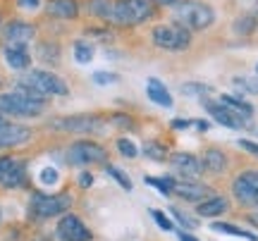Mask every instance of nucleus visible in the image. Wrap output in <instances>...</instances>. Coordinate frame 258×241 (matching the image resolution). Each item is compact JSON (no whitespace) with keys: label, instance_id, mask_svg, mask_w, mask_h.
Here are the masks:
<instances>
[{"label":"nucleus","instance_id":"bb28decb","mask_svg":"<svg viewBox=\"0 0 258 241\" xmlns=\"http://www.w3.org/2000/svg\"><path fill=\"white\" fill-rule=\"evenodd\" d=\"M144 150H146V155H148V158H151V160H156V163H163V160H165V155H167L165 148H163L160 143H156V141H148V143H146V148H144Z\"/></svg>","mask_w":258,"mask_h":241},{"label":"nucleus","instance_id":"9b49d317","mask_svg":"<svg viewBox=\"0 0 258 241\" xmlns=\"http://www.w3.org/2000/svg\"><path fill=\"white\" fill-rule=\"evenodd\" d=\"M170 165H172V172L179 179H186V182H196L203 172L201 160L196 155H191V153H175L172 160H170Z\"/></svg>","mask_w":258,"mask_h":241},{"label":"nucleus","instance_id":"b1692460","mask_svg":"<svg viewBox=\"0 0 258 241\" xmlns=\"http://www.w3.org/2000/svg\"><path fill=\"white\" fill-rule=\"evenodd\" d=\"M96 55V50H93L91 43H86V41H77L74 43V60L79 62V65H89Z\"/></svg>","mask_w":258,"mask_h":241},{"label":"nucleus","instance_id":"c9c22d12","mask_svg":"<svg viewBox=\"0 0 258 241\" xmlns=\"http://www.w3.org/2000/svg\"><path fill=\"white\" fill-rule=\"evenodd\" d=\"M17 3H19V8H24V10H36L41 5V0H17Z\"/></svg>","mask_w":258,"mask_h":241},{"label":"nucleus","instance_id":"a878e982","mask_svg":"<svg viewBox=\"0 0 258 241\" xmlns=\"http://www.w3.org/2000/svg\"><path fill=\"white\" fill-rule=\"evenodd\" d=\"M146 184L156 186L163 194H172V179L170 177H146Z\"/></svg>","mask_w":258,"mask_h":241},{"label":"nucleus","instance_id":"6e6552de","mask_svg":"<svg viewBox=\"0 0 258 241\" xmlns=\"http://www.w3.org/2000/svg\"><path fill=\"white\" fill-rule=\"evenodd\" d=\"M67 158L72 165H93V163H103L108 158V153L103 146L93 143V141H77L72 148L67 150Z\"/></svg>","mask_w":258,"mask_h":241},{"label":"nucleus","instance_id":"9d476101","mask_svg":"<svg viewBox=\"0 0 258 241\" xmlns=\"http://www.w3.org/2000/svg\"><path fill=\"white\" fill-rule=\"evenodd\" d=\"M55 234L60 241H91L89 227H86L77 215H64L62 220L57 222Z\"/></svg>","mask_w":258,"mask_h":241},{"label":"nucleus","instance_id":"423d86ee","mask_svg":"<svg viewBox=\"0 0 258 241\" xmlns=\"http://www.w3.org/2000/svg\"><path fill=\"white\" fill-rule=\"evenodd\" d=\"M153 43L163 50H186L191 43L189 29L177 24H160L153 29Z\"/></svg>","mask_w":258,"mask_h":241},{"label":"nucleus","instance_id":"aec40b11","mask_svg":"<svg viewBox=\"0 0 258 241\" xmlns=\"http://www.w3.org/2000/svg\"><path fill=\"white\" fill-rule=\"evenodd\" d=\"M201 165H203V170H208V172H213V175H220L222 170L227 167V158H225V153H222V150L208 148L206 153H203Z\"/></svg>","mask_w":258,"mask_h":241},{"label":"nucleus","instance_id":"79ce46f5","mask_svg":"<svg viewBox=\"0 0 258 241\" xmlns=\"http://www.w3.org/2000/svg\"><path fill=\"white\" fill-rule=\"evenodd\" d=\"M3 122H5V120H3V115H0V124H3Z\"/></svg>","mask_w":258,"mask_h":241},{"label":"nucleus","instance_id":"dca6fc26","mask_svg":"<svg viewBox=\"0 0 258 241\" xmlns=\"http://www.w3.org/2000/svg\"><path fill=\"white\" fill-rule=\"evenodd\" d=\"M5 41L8 46H27L29 41H34V27L27 22H12L5 29Z\"/></svg>","mask_w":258,"mask_h":241},{"label":"nucleus","instance_id":"a211bd4d","mask_svg":"<svg viewBox=\"0 0 258 241\" xmlns=\"http://www.w3.org/2000/svg\"><path fill=\"white\" fill-rule=\"evenodd\" d=\"M146 93H148V98L156 103V105H160V108H170V105H172V96H170V91L165 89V84L158 82V79H148L146 82Z\"/></svg>","mask_w":258,"mask_h":241},{"label":"nucleus","instance_id":"473e14b6","mask_svg":"<svg viewBox=\"0 0 258 241\" xmlns=\"http://www.w3.org/2000/svg\"><path fill=\"white\" fill-rule=\"evenodd\" d=\"M120 79L117 74H112V72H96L93 74V82L98 84V86H108V84H115Z\"/></svg>","mask_w":258,"mask_h":241},{"label":"nucleus","instance_id":"412c9836","mask_svg":"<svg viewBox=\"0 0 258 241\" xmlns=\"http://www.w3.org/2000/svg\"><path fill=\"white\" fill-rule=\"evenodd\" d=\"M48 12L60 19H72V17H77L79 8H77V0H50Z\"/></svg>","mask_w":258,"mask_h":241},{"label":"nucleus","instance_id":"1a4fd4ad","mask_svg":"<svg viewBox=\"0 0 258 241\" xmlns=\"http://www.w3.org/2000/svg\"><path fill=\"white\" fill-rule=\"evenodd\" d=\"M27 184V167L17 158H0V186L19 189Z\"/></svg>","mask_w":258,"mask_h":241},{"label":"nucleus","instance_id":"f3484780","mask_svg":"<svg viewBox=\"0 0 258 241\" xmlns=\"http://www.w3.org/2000/svg\"><path fill=\"white\" fill-rule=\"evenodd\" d=\"M3 55L12 69H27L31 65V55H29L27 46H8L3 50Z\"/></svg>","mask_w":258,"mask_h":241},{"label":"nucleus","instance_id":"c85d7f7f","mask_svg":"<svg viewBox=\"0 0 258 241\" xmlns=\"http://www.w3.org/2000/svg\"><path fill=\"white\" fill-rule=\"evenodd\" d=\"M38 179H41L46 186H53L57 182V170H55V167H50V165L43 167V170L38 172Z\"/></svg>","mask_w":258,"mask_h":241},{"label":"nucleus","instance_id":"6ab92c4d","mask_svg":"<svg viewBox=\"0 0 258 241\" xmlns=\"http://www.w3.org/2000/svg\"><path fill=\"white\" fill-rule=\"evenodd\" d=\"M225 210H227V201L222 196H211V198H206V201H201L196 205V213L201 217H218Z\"/></svg>","mask_w":258,"mask_h":241},{"label":"nucleus","instance_id":"2f4dec72","mask_svg":"<svg viewBox=\"0 0 258 241\" xmlns=\"http://www.w3.org/2000/svg\"><path fill=\"white\" fill-rule=\"evenodd\" d=\"M151 217H153L158 227H160V229H165V232H170V229L175 227V224L167 220V215H165V213H160V210H151Z\"/></svg>","mask_w":258,"mask_h":241},{"label":"nucleus","instance_id":"0eeeda50","mask_svg":"<svg viewBox=\"0 0 258 241\" xmlns=\"http://www.w3.org/2000/svg\"><path fill=\"white\" fill-rule=\"evenodd\" d=\"M232 191L237 196V201L246 208H258V170H246L241 172L234 184H232Z\"/></svg>","mask_w":258,"mask_h":241},{"label":"nucleus","instance_id":"72a5a7b5","mask_svg":"<svg viewBox=\"0 0 258 241\" xmlns=\"http://www.w3.org/2000/svg\"><path fill=\"white\" fill-rule=\"evenodd\" d=\"M172 215L177 217V222H182L184 227H189V229H194V227H196V220H189V217H186L184 213H179L177 208H172Z\"/></svg>","mask_w":258,"mask_h":241},{"label":"nucleus","instance_id":"ea45409f","mask_svg":"<svg viewBox=\"0 0 258 241\" xmlns=\"http://www.w3.org/2000/svg\"><path fill=\"white\" fill-rule=\"evenodd\" d=\"M153 3H158V5H175L177 0H153Z\"/></svg>","mask_w":258,"mask_h":241},{"label":"nucleus","instance_id":"20e7f679","mask_svg":"<svg viewBox=\"0 0 258 241\" xmlns=\"http://www.w3.org/2000/svg\"><path fill=\"white\" fill-rule=\"evenodd\" d=\"M72 203V198L67 194L60 196H48V194H34L31 201H29V217L36 220V222H43V220H50L55 215H62Z\"/></svg>","mask_w":258,"mask_h":241},{"label":"nucleus","instance_id":"f8f14e48","mask_svg":"<svg viewBox=\"0 0 258 241\" xmlns=\"http://www.w3.org/2000/svg\"><path fill=\"white\" fill-rule=\"evenodd\" d=\"M57 129L62 131H101L103 122L96 115H74V117H64L55 122Z\"/></svg>","mask_w":258,"mask_h":241},{"label":"nucleus","instance_id":"7ed1b4c3","mask_svg":"<svg viewBox=\"0 0 258 241\" xmlns=\"http://www.w3.org/2000/svg\"><path fill=\"white\" fill-rule=\"evenodd\" d=\"M175 19L179 22V27L194 29V31H203L215 22V12L208 8L206 3H196V0H186L179 3L175 8Z\"/></svg>","mask_w":258,"mask_h":241},{"label":"nucleus","instance_id":"c756f323","mask_svg":"<svg viewBox=\"0 0 258 241\" xmlns=\"http://www.w3.org/2000/svg\"><path fill=\"white\" fill-rule=\"evenodd\" d=\"M182 93H186V96H206V93H211V86H203V84H186V86H182Z\"/></svg>","mask_w":258,"mask_h":241},{"label":"nucleus","instance_id":"39448f33","mask_svg":"<svg viewBox=\"0 0 258 241\" xmlns=\"http://www.w3.org/2000/svg\"><path fill=\"white\" fill-rule=\"evenodd\" d=\"M19 84L36 91L38 96H67V84L57 74L46 72V69H31Z\"/></svg>","mask_w":258,"mask_h":241},{"label":"nucleus","instance_id":"f03ea898","mask_svg":"<svg viewBox=\"0 0 258 241\" xmlns=\"http://www.w3.org/2000/svg\"><path fill=\"white\" fill-rule=\"evenodd\" d=\"M151 15H153L151 0H112V12H110L112 24L134 27V24L146 22Z\"/></svg>","mask_w":258,"mask_h":241},{"label":"nucleus","instance_id":"ddd939ff","mask_svg":"<svg viewBox=\"0 0 258 241\" xmlns=\"http://www.w3.org/2000/svg\"><path fill=\"white\" fill-rule=\"evenodd\" d=\"M206 110L213 115V120L220 122L222 127H227V129H241L244 127V117H239L237 112H232L225 103H213V101H206Z\"/></svg>","mask_w":258,"mask_h":241},{"label":"nucleus","instance_id":"f257e3e1","mask_svg":"<svg viewBox=\"0 0 258 241\" xmlns=\"http://www.w3.org/2000/svg\"><path fill=\"white\" fill-rule=\"evenodd\" d=\"M0 112L15 115V117H34L43 112V98L36 91L19 84L17 91L0 96Z\"/></svg>","mask_w":258,"mask_h":241},{"label":"nucleus","instance_id":"a19ab883","mask_svg":"<svg viewBox=\"0 0 258 241\" xmlns=\"http://www.w3.org/2000/svg\"><path fill=\"white\" fill-rule=\"evenodd\" d=\"M249 222L253 224V227H258V213L256 215H249Z\"/></svg>","mask_w":258,"mask_h":241},{"label":"nucleus","instance_id":"58836bf2","mask_svg":"<svg viewBox=\"0 0 258 241\" xmlns=\"http://www.w3.org/2000/svg\"><path fill=\"white\" fill-rule=\"evenodd\" d=\"M179 241H199V239L191 236V234H186V232H179Z\"/></svg>","mask_w":258,"mask_h":241},{"label":"nucleus","instance_id":"f704fd0d","mask_svg":"<svg viewBox=\"0 0 258 241\" xmlns=\"http://www.w3.org/2000/svg\"><path fill=\"white\" fill-rule=\"evenodd\" d=\"M239 146L244 150H249V153H253V155H258V143L256 141H246V139H241L239 141Z\"/></svg>","mask_w":258,"mask_h":241},{"label":"nucleus","instance_id":"e433bc0d","mask_svg":"<svg viewBox=\"0 0 258 241\" xmlns=\"http://www.w3.org/2000/svg\"><path fill=\"white\" fill-rule=\"evenodd\" d=\"M172 127H175V129H186V127H191V122H186V120H172Z\"/></svg>","mask_w":258,"mask_h":241},{"label":"nucleus","instance_id":"4be33fe9","mask_svg":"<svg viewBox=\"0 0 258 241\" xmlns=\"http://www.w3.org/2000/svg\"><path fill=\"white\" fill-rule=\"evenodd\" d=\"M215 232H222V234H232V236H239V239H246V241H258L256 234L246 232V229H241L237 224H227V222H213L211 224Z\"/></svg>","mask_w":258,"mask_h":241},{"label":"nucleus","instance_id":"4c0bfd02","mask_svg":"<svg viewBox=\"0 0 258 241\" xmlns=\"http://www.w3.org/2000/svg\"><path fill=\"white\" fill-rule=\"evenodd\" d=\"M79 179H82V182H79L82 186H91V184H93V177L89 175V172H84V175L79 177Z\"/></svg>","mask_w":258,"mask_h":241},{"label":"nucleus","instance_id":"393cba45","mask_svg":"<svg viewBox=\"0 0 258 241\" xmlns=\"http://www.w3.org/2000/svg\"><path fill=\"white\" fill-rule=\"evenodd\" d=\"M89 12L96 17L110 22V12H112V0H89Z\"/></svg>","mask_w":258,"mask_h":241},{"label":"nucleus","instance_id":"cd10ccee","mask_svg":"<svg viewBox=\"0 0 258 241\" xmlns=\"http://www.w3.org/2000/svg\"><path fill=\"white\" fill-rule=\"evenodd\" d=\"M117 148H120V153L124 155V158H137V155H139V148L129 139H120V141H117Z\"/></svg>","mask_w":258,"mask_h":241},{"label":"nucleus","instance_id":"2eb2a0df","mask_svg":"<svg viewBox=\"0 0 258 241\" xmlns=\"http://www.w3.org/2000/svg\"><path fill=\"white\" fill-rule=\"evenodd\" d=\"M172 194L184 198V201H201L206 196H211L208 186L199 184V182H186V179H172Z\"/></svg>","mask_w":258,"mask_h":241},{"label":"nucleus","instance_id":"7c9ffc66","mask_svg":"<svg viewBox=\"0 0 258 241\" xmlns=\"http://www.w3.org/2000/svg\"><path fill=\"white\" fill-rule=\"evenodd\" d=\"M105 172H108L110 177H115V179H117V184H120L122 189H132V182L127 179V175H124V172H120L117 167H105Z\"/></svg>","mask_w":258,"mask_h":241},{"label":"nucleus","instance_id":"5701e85b","mask_svg":"<svg viewBox=\"0 0 258 241\" xmlns=\"http://www.w3.org/2000/svg\"><path fill=\"white\" fill-rule=\"evenodd\" d=\"M220 103H225V105H227L232 112H237V115H239V117H244V120H249L251 115H253V108H251L249 103L239 101V98H232V96H222Z\"/></svg>","mask_w":258,"mask_h":241},{"label":"nucleus","instance_id":"4468645a","mask_svg":"<svg viewBox=\"0 0 258 241\" xmlns=\"http://www.w3.org/2000/svg\"><path fill=\"white\" fill-rule=\"evenodd\" d=\"M31 139V131L22 124H10L3 122L0 124V148H10V146H22Z\"/></svg>","mask_w":258,"mask_h":241}]
</instances>
